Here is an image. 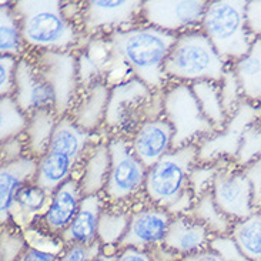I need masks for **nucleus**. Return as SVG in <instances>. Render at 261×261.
Here are the masks:
<instances>
[{"mask_svg":"<svg viewBox=\"0 0 261 261\" xmlns=\"http://www.w3.org/2000/svg\"><path fill=\"white\" fill-rule=\"evenodd\" d=\"M176 39V35L144 23L114 32L107 36L112 55L109 74L116 73L117 69H124L150 90L160 92L169 85L164 64Z\"/></svg>","mask_w":261,"mask_h":261,"instance_id":"obj_1","label":"nucleus"},{"mask_svg":"<svg viewBox=\"0 0 261 261\" xmlns=\"http://www.w3.org/2000/svg\"><path fill=\"white\" fill-rule=\"evenodd\" d=\"M20 20L26 49L33 51H74L87 40L85 33L57 0H19L13 3Z\"/></svg>","mask_w":261,"mask_h":261,"instance_id":"obj_2","label":"nucleus"},{"mask_svg":"<svg viewBox=\"0 0 261 261\" xmlns=\"http://www.w3.org/2000/svg\"><path fill=\"white\" fill-rule=\"evenodd\" d=\"M92 139L93 134L82 130L70 116L60 117L49 147L37 160L35 183L51 194L73 178L79 163L85 160L86 153L92 146Z\"/></svg>","mask_w":261,"mask_h":261,"instance_id":"obj_3","label":"nucleus"},{"mask_svg":"<svg viewBox=\"0 0 261 261\" xmlns=\"http://www.w3.org/2000/svg\"><path fill=\"white\" fill-rule=\"evenodd\" d=\"M227 67L228 63L198 29L177 36L164 64V73L169 82L187 85L213 82L220 85Z\"/></svg>","mask_w":261,"mask_h":261,"instance_id":"obj_4","label":"nucleus"},{"mask_svg":"<svg viewBox=\"0 0 261 261\" xmlns=\"http://www.w3.org/2000/svg\"><path fill=\"white\" fill-rule=\"evenodd\" d=\"M246 7L243 0L207 2L200 30L228 64L246 56L255 40L247 29Z\"/></svg>","mask_w":261,"mask_h":261,"instance_id":"obj_5","label":"nucleus"},{"mask_svg":"<svg viewBox=\"0 0 261 261\" xmlns=\"http://www.w3.org/2000/svg\"><path fill=\"white\" fill-rule=\"evenodd\" d=\"M197 164V144L173 148L147 170L144 193L151 204L166 212L183 197L189 189V176Z\"/></svg>","mask_w":261,"mask_h":261,"instance_id":"obj_6","label":"nucleus"},{"mask_svg":"<svg viewBox=\"0 0 261 261\" xmlns=\"http://www.w3.org/2000/svg\"><path fill=\"white\" fill-rule=\"evenodd\" d=\"M163 117L173 127V148L197 144L216 130L204 117L187 83L167 86L163 93Z\"/></svg>","mask_w":261,"mask_h":261,"instance_id":"obj_7","label":"nucleus"},{"mask_svg":"<svg viewBox=\"0 0 261 261\" xmlns=\"http://www.w3.org/2000/svg\"><path fill=\"white\" fill-rule=\"evenodd\" d=\"M110 151V170L103 196L110 203H123L144 190L147 167L134 154L132 144L121 136L107 141Z\"/></svg>","mask_w":261,"mask_h":261,"instance_id":"obj_8","label":"nucleus"},{"mask_svg":"<svg viewBox=\"0 0 261 261\" xmlns=\"http://www.w3.org/2000/svg\"><path fill=\"white\" fill-rule=\"evenodd\" d=\"M33 59L51 87L57 116H69L82 89L76 51H36Z\"/></svg>","mask_w":261,"mask_h":261,"instance_id":"obj_9","label":"nucleus"},{"mask_svg":"<svg viewBox=\"0 0 261 261\" xmlns=\"http://www.w3.org/2000/svg\"><path fill=\"white\" fill-rule=\"evenodd\" d=\"M258 119V107L244 100L240 107L228 117L224 127L198 141L197 162L207 164L234 162L246 128Z\"/></svg>","mask_w":261,"mask_h":261,"instance_id":"obj_10","label":"nucleus"},{"mask_svg":"<svg viewBox=\"0 0 261 261\" xmlns=\"http://www.w3.org/2000/svg\"><path fill=\"white\" fill-rule=\"evenodd\" d=\"M141 5L143 2L139 0L82 3V30L86 37H107L114 32L137 26L141 21Z\"/></svg>","mask_w":261,"mask_h":261,"instance_id":"obj_11","label":"nucleus"},{"mask_svg":"<svg viewBox=\"0 0 261 261\" xmlns=\"http://www.w3.org/2000/svg\"><path fill=\"white\" fill-rule=\"evenodd\" d=\"M212 194L220 210L233 221L247 219L254 213L253 191L247 176L234 162H220Z\"/></svg>","mask_w":261,"mask_h":261,"instance_id":"obj_12","label":"nucleus"},{"mask_svg":"<svg viewBox=\"0 0 261 261\" xmlns=\"http://www.w3.org/2000/svg\"><path fill=\"white\" fill-rule=\"evenodd\" d=\"M207 2H160L144 0L141 21L171 35H183L201 26Z\"/></svg>","mask_w":261,"mask_h":261,"instance_id":"obj_13","label":"nucleus"},{"mask_svg":"<svg viewBox=\"0 0 261 261\" xmlns=\"http://www.w3.org/2000/svg\"><path fill=\"white\" fill-rule=\"evenodd\" d=\"M171 219L173 217L164 208L154 204L132 212L128 228L119 244V251L130 247L147 251L148 248L163 246Z\"/></svg>","mask_w":261,"mask_h":261,"instance_id":"obj_14","label":"nucleus"},{"mask_svg":"<svg viewBox=\"0 0 261 261\" xmlns=\"http://www.w3.org/2000/svg\"><path fill=\"white\" fill-rule=\"evenodd\" d=\"M12 97L28 116L43 109H55L51 87L43 77L35 59L28 56L19 59Z\"/></svg>","mask_w":261,"mask_h":261,"instance_id":"obj_15","label":"nucleus"},{"mask_svg":"<svg viewBox=\"0 0 261 261\" xmlns=\"http://www.w3.org/2000/svg\"><path fill=\"white\" fill-rule=\"evenodd\" d=\"M174 132L163 116L143 120L130 140L134 154L147 169L153 167L173 150Z\"/></svg>","mask_w":261,"mask_h":261,"instance_id":"obj_16","label":"nucleus"},{"mask_svg":"<svg viewBox=\"0 0 261 261\" xmlns=\"http://www.w3.org/2000/svg\"><path fill=\"white\" fill-rule=\"evenodd\" d=\"M37 160L23 155L17 160L2 163L0 167V221L2 226L12 223L14 201L21 189L35 181Z\"/></svg>","mask_w":261,"mask_h":261,"instance_id":"obj_17","label":"nucleus"},{"mask_svg":"<svg viewBox=\"0 0 261 261\" xmlns=\"http://www.w3.org/2000/svg\"><path fill=\"white\" fill-rule=\"evenodd\" d=\"M153 90H150L144 83L137 79L130 77L114 85L110 90V99L107 105L105 126L109 128L121 127L127 123L128 114H132L139 106H147L151 101ZM133 116V114H132Z\"/></svg>","mask_w":261,"mask_h":261,"instance_id":"obj_18","label":"nucleus"},{"mask_svg":"<svg viewBox=\"0 0 261 261\" xmlns=\"http://www.w3.org/2000/svg\"><path fill=\"white\" fill-rule=\"evenodd\" d=\"M83 200L77 178H70L51 193L49 207L40 221L50 236L60 237L70 226Z\"/></svg>","mask_w":261,"mask_h":261,"instance_id":"obj_19","label":"nucleus"},{"mask_svg":"<svg viewBox=\"0 0 261 261\" xmlns=\"http://www.w3.org/2000/svg\"><path fill=\"white\" fill-rule=\"evenodd\" d=\"M212 237L208 230L190 214L176 216L171 219L163 247L176 255L184 257L207 250Z\"/></svg>","mask_w":261,"mask_h":261,"instance_id":"obj_20","label":"nucleus"},{"mask_svg":"<svg viewBox=\"0 0 261 261\" xmlns=\"http://www.w3.org/2000/svg\"><path fill=\"white\" fill-rule=\"evenodd\" d=\"M110 90L107 82H97L85 89L69 114L71 120L87 133L100 130L106 120Z\"/></svg>","mask_w":261,"mask_h":261,"instance_id":"obj_21","label":"nucleus"},{"mask_svg":"<svg viewBox=\"0 0 261 261\" xmlns=\"http://www.w3.org/2000/svg\"><path fill=\"white\" fill-rule=\"evenodd\" d=\"M103 210L101 194L85 196L74 220L59 237L60 243L67 247L71 244H90L97 241L99 220Z\"/></svg>","mask_w":261,"mask_h":261,"instance_id":"obj_22","label":"nucleus"},{"mask_svg":"<svg viewBox=\"0 0 261 261\" xmlns=\"http://www.w3.org/2000/svg\"><path fill=\"white\" fill-rule=\"evenodd\" d=\"M110 170V151L107 141H99L90 146L82 164L79 177L80 190L85 196L103 194Z\"/></svg>","mask_w":261,"mask_h":261,"instance_id":"obj_23","label":"nucleus"},{"mask_svg":"<svg viewBox=\"0 0 261 261\" xmlns=\"http://www.w3.org/2000/svg\"><path fill=\"white\" fill-rule=\"evenodd\" d=\"M55 109H43L29 116L26 132L21 136L26 147V155L39 160L49 147L59 121Z\"/></svg>","mask_w":261,"mask_h":261,"instance_id":"obj_24","label":"nucleus"},{"mask_svg":"<svg viewBox=\"0 0 261 261\" xmlns=\"http://www.w3.org/2000/svg\"><path fill=\"white\" fill-rule=\"evenodd\" d=\"M246 101L261 103V39H255L251 49L240 60L231 64Z\"/></svg>","mask_w":261,"mask_h":261,"instance_id":"obj_25","label":"nucleus"},{"mask_svg":"<svg viewBox=\"0 0 261 261\" xmlns=\"http://www.w3.org/2000/svg\"><path fill=\"white\" fill-rule=\"evenodd\" d=\"M51 194L33 183L24 186L17 194L12 212V223L20 228L33 224L37 219H42L47 210Z\"/></svg>","mask_w":261,"mask_h":261,"instance_id":"obj_26","label":"nucleus"},{"mask_svg":"<svg viewBox=\"0 0 261 261\" xmlns=\"http://www.w3.org/2000/svg\"><path fill=\"white\" fill-rule=\"evenodd\" d=\"M26 44L21 35L20 20L16 14L13 3L2 2L0 5V53L2 56L16 59L24 57Z\"/></svg>","mask_w":261,"mask_h":261,"instance_id":"obj_27","label":"nucleus"},{"mask_svg":"<svg viewBox=\"0 0 261 261\" xmlns=\"http://www.w3.org/2000/svg\"><path fill=\"white\" fill-rule=\"evenodd\" d=\"M190 216L197 220L200 224H203L213 237L231 234L234 221L220 210L217 203L214 201L212 191L196 198Z\"/></svg>","mask_w":261,"mask_h":261,"instance_id":"obj_28","label":"nucleus"},{"mask_svg":"<svg viewBox=\"0 0 261 261\" xmlns=\"http://www.w3.org/2000/svg\"><path fill=\"white\" fill-rule=\"evenodd\" d=\"M190 86L205 119L212 123V126L216 132L221 130L226 126L228 116L224 112V107L221 103L219 83L197 82V83H193Z\"/></svg>","mask_w":261,"mask_h":261,"instance_id":"obj_29","label":"nucleus"},{"mask_svg":"<svg viewBox=\"0 0 261 261\" xmlns=\"http://www.w3.org/2000/svg\"><path fill=\"white\" fill-rule=\"evenodd\" d=\"M231 237L248 261H261V210L247 219L234 221Z\"/></svg>","mask_w":261,"mask_h":261,"instance_id":"obj_30","label":"nucleus"},{"mask_svg":"<svg viewBox=\"0 0 261 261\" xmlns=\"http://www.w3.org/2000/svg\"><path fill=\"white\" fill-rule=\"evenodd\" d=\"M29 123V116L21 110L12 96L0 99V140L21 137Z\"/></svg>","mask_w":261,"mask_h":261,"instance_id":"obj_31","label":"nucleus"},{"mask_svg":"<svg viewBox=\"0 0 261 261\" xmlns=\"http://www.w3.org/2000/svg\"><path fill=\"white\" fill-rule=\"evenodd\" d=\"M128 221L130 213L103 210L97 228V240L103 244V247L117 246L119 248V244L127 231Z\"/></svg>","mask_w":261,"mask_h":261,"instance_id":"obj_32","label":"nucleus"},{"mask_svg":"<svg viewBox=\"0 0 261 261\" xmlns=\"http://www.w3.org/2000/svg\"><path fill=\"white\" fill-rule=\"evenodd\" d=\"M258 159H261V119L246 128L234 164L244 169Z\"/></svg>","mask_w":261,"mask_h":261,"instance_id":"obj_33","label":"nucleus"},{"mask_svg":"<svg viewBox=\"0 0 261 261\" xmlns=\"http://www.w3.org/2000/svg\"><path fill=\"white\" fill-rule=\"evenodd\" d=\"M26 239L20 227L14 223L2 226L0 233V261H17L26 251Z\"/></svg>","mask_w":261,"mask_h":261,"instance_id":"obj_34","label":"nucleus"},{"mask_svg":"<svg viewBox=\"0 0 261 261\" xmlns=\"http://www.w3.org/2000/svg\"><path fill=\"white\" fill-rule=\"evenodd\" d=\"M220 96H221V103H223V107H224V112H226L228 117L244 101L239 80L234 74L231 64H228L226 73H224V77L220 82Z\"/></svg>","mask_w":261,"mask_h":261,"instance_id":"obj_35","label":"nucleus"},{"mask_svg":"<svg viewBox=\"0 0 261 261\" xmlns=\"http://www.w3.org/2000/svg\"><path fill=\"white\" fill-rule=\"evenodd\" d=\"M217 171H219V163L207 164V163L197 162V164L191 169L189 176V189L194 197H201L203 194L212 191Z\"/></svg>","mask_w":261,"mask_h":261,"instance_id":"obj_36","label":"nucleus"},{"mask_svg":"<svg viewBox=\"0 0 261 261\" xmlns=\"http://www.w3.org/2000/svg\"><path fill=\"white\" fill-rule=\"evenodd\" d=\"M208 248L216 254H219L223 261H248L246 255L243 254L239 244L231 237V234L212 237Z\"/></svg>","mask_w":261,"mask_h":261,"instance_id":"obj_37","label":"nucleus"},{"mask_svg":"<svg viewBox=\"0 0 261 261\" xmlns=\"http://www.w3.org/2000/svg\"><path fill=\"white\" fill-rule=\"evenodd\" d=\"M103 251V244L99 240L90 244H71L64 247L59 261H93Z\"/></svg>","mask_w":261,"mask_h":261,"instance_id":"obj_38","label":"nucleus"},{"mask_svg":"<svg viewBox=\"0 0 261 261\" xmlns=\"http://www.w3.org/2000/svg\"><path fill=\"white\" fill-rule=\"evenodd\" d=\"M19 59L12 56H2L0 59V94L2 97L12 96L14 89V74Z\"/></svg>","mask_w":261,"mask_h":261,"instance_id":"obj_39","label":"nucleus"},{"mask_svg":"<svg viewBox=\"0 0 261 261\" xmlns=\"http://www.w3.org/2000/svg\"><path fill=\"white\" fill-rule=\"evenodd\" d=\"M243 171L247 176L250 186H251L254 212L261 210V159L248 164L247 167L243 169Z\"/></svg>","mask_w":261,"mask_h":261,"instance_id":"obj_40","label":"nucleus"},{"mask_svg":"<svg viewBox=\"0 0 261 261\" xmlns=\"http://www.w3.org/2000/svg\"><path fill=\"white\" fill-rule=\"evenodd\" d=\"M246 23L250 35L254 39H261V0L247 2Z\"/></svg>","mask_w":261,"mask_h":261,"instance_id":"obj_41","label":"nucleus"},{"mask_svg":"<svg viewBox=\"0 0 261 261\" xmlns=\"http://www.w3.org/2000/svg\"><path fill=\"white\" fill-rule=\"evenodd\" d=\"M2 163H9L17 160L23 155H26V147H24V141L21 137H16V139H10V140L3 141L2 143Z\"/></svg>","mask_w":261,"mask_h":261,"instance_id":"obj_42","label":"nucleus"},{"mask_svg":"<svg viewBox=\"0 0 261 261\" xmlns=\"http://www.w3.org/2000/svg\"><path fill=\"white\" fill-rule=\"evenodd\" d=\"M60 255L51 251H44L42 248L28 247L17 261H59Z\"/></svg>","mask_w":261,"mask_h":261,"instance_id":"obj_43","label":"nucleus"},{"mask_svg":"<svg viewBox=\"0 0 261 261\" xmlns=\"http://www.w3.org/2000/svg\"><path fill=\"white\" fill-rule=\"evenodd\" d=\"M117 261H153L151 255L148 254L144 250H139V248H124L120 250L119 253V258Z\"/></svg>","mask_w":261,"mask_h":261,"instance_id":"obj_44","label":"nucleus"},{"mask_svg":"<svg viewBox=\"0 0 261 261\" xmlns=\"http://www.w3.org/2000/svg\"><path fill=\"white\" fill-rule=\"evenodd\" d=\"M181 261H223V258L219 254H216L210 248H207L204 251L194 253L190 255H184L181 257Z\"/></svg>","mask_w":261,"mask_h":261,"instance_id":"obj_45","label":"nucleus"},{"mask_svg":"<svg viewBox=\"0 0 261 261\" xmlns=\"http://www.w3.org/2000/svg\"><path fill=\"white\" fill-rule=\"evenodd\" d=\"M119 253L120 251H116V253H105V251H101L93 261H117Z\"/></svg>","mask_w":261,"mask_h":261,"instance_id":"obj_46","label":"nucleus"},{"mask_svg":"<svg viewBox=\"0 0 261 261\" xmlns=\"http://www.w3.org/2000/svg\"><path fill=\"white\" fill-rule=\"evenodd\" d=\"M257 107H258V113H260V119H261V103Z\"/></svg>","mask_w":261,"mask_h":261,"instance_id":"obj_47","label":"nucleus"}]
</instances>
